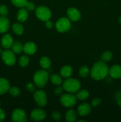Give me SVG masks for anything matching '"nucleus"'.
Listing matches in <instances>:
<instances>
[{"instance_id":"f257e3e1","label":"nucleus","mask_w":121,"mask_h":122,"mask_svg":"<svg viewBox=\"0 0 121 122\" xmlns=\"http://www.w3.org/2000/svg\"><path fill=\"white\" fill-rule=\"evenodd\" d=\"M109 68L105 62L99 61L93 64L90 70V76L96 81H100L105 78L109 74Z\"/></svg>"},{"instance_id":"f03ea898","label":"nucleus","mask_w":121,"mask_h":122,"mask_svg":"<svg viewBox=\"0 0 121 122\" xmlns=\"http://www.w3.org/2000/svg\"><path fill=\"white\" fill-rule=\"evenodd\" d=\"M49 73L45 69L38 70L34 73L33 76L34 83L37 87L39 88H43L48 82Z\"/></svg>"},{"instance_id":"7ed1b4c3","label":"nucleus","mask_w":121,"mask_h":122,"mask_svg":"<svg viewBox=\"0 0 121 122\" xmlns=\"http://www.w3.org/2000/svg\"><path fill=\"white\" fill-rule=\"evenodd\" d=\"M62 87L64 90L68 92L74 94L77 92L81 88V83L76 79L69 77L63 82Z\"/></svg>"},{"instance_id":"20e7f679","label":"nucleus","mask_w":121,"mask_h":122,"mask_svg":"<svg viewBox=\"0 0 121 122\" xmlns=\"http://www.w3.org/2000/svg\"><path fill=\"white\" fill-rule=\"evenodd\" d=\"M35 14L38 19L45 22L50 20L52 16V13L49 8L43 5L39 6L36 8Z\"/></svg>"},{"instance_id":"39448f33","label":"nucleus","mask_w":121,"mask_h":122,"mask_svg":"<svg viewBox=\"0 0 121 122\" xmlns=\"http://www.w3.org/2000/svg\"><path fill=\"white\" fill-rule=\"evenodd\" d=\"M77 98L76 96L73 95L71 93H67V94H63L60 96V104L64 107L67 108H71L74 107L77 103Z\"/></svg>"},{"instance_id":"423d86ee","label":"nucleus","mask_w":121,"mask_h":122,"mask_svg":"<svg viewBox=\"0 0 121 122\" xmlns=\"http://www.w3.org/2000/svg\"><path fill=\"white\" fill-rule=\"evenodd\" d=\"M71 23L68 18L61 17L58 19L55 24V29L59 33H65L71 29Z\"/></svg>"},{"instance_id":"0eeeda50","label":"nucleus","mask_w":121,"mask_h":122,"mask_svg":"<svg viewBox=\"0 0 121 122\" xmlns=\"http://www.w3.org/2000/svg\"><path fill=\"white\" fill-rule=\"evenodd\" d=\"M1 58L4 63L8 66L14 65L16 61L15 53L13 51L9 50H6L2 51L1 54Z\"/></svg>"},{"instance_id":"6e6552de","label":"nucleus","mask_w":121,"mask_h":122,"mask_svg":"<svg viewBox=\"0 0 121 122\" xmlns=\"http://www.w3.org/2000/svg\"><path fill=\"white\" fill-rule=\"evenodd\" d=\"M34 101L40 107H45L47 104V96L44 91L39 89L34 92L33 94Z\"/></svg>"},{"instance_id":"1a4fd4ad","label":"nucleus","mask_w":121,"mask_h":122,"mask_svg":"<svg viewBox=\"0 0 121 122\" xmlns=\"http://www.w3.org/2000/svg\"><path fill=\"white\" fill-rule=\"evenodd\" d=\"M11 120L13 122H25L27 121V115L21 108H15L11 114Z\"/></svg>"},{"instance_id":"9d476101","label":"nucleus","mask_w":121,"mask_h":122,"mask_svg":"<svg viewBox=\"0 0 121 122\" xmlns=\"http://www.w3.org/2000/svg\"><path fill=\"white\" fill-rule=\"evenodd\" d=\"M46 116V113L42 108H36L32 110L30 113V118L33 121H42L45 119Z\"/></svg>"},{"instance_id":"9b49d317","label":"nucleus","mask_w":121,"mask_h":122,"mask_svg":"<svg viewBox=\"0 0 121 122\" xmlns=\"http://www.w3.org/2000/svg\"><path fill=\"white\" fill-rule=\"evenodd\" d=\"M68 18L70 20V21H77L81 19V13L79 10L74 7H71L68 9L67 12Z\"/></svg>"},{"instance_id":"f8f14e48","label":"nucleus","mask_w":121,"mask_h":122,"mask_svg":"<svg viewBox=\"0 0 121 122\" xmlns=\"http://www.w3.org/2000/svg\"><path fill=\"white\" fill-rule=\"evenodd\" d=\"M91 111V106L88 103L84 102L79 105L77 108V113L80 116H85L90 113Z\"/></svg>"},{"instance_id":"ddd939ff","label":"nucleus","mask_w":121,"mask_h":122,"mask_svg":"<svg viewBox=\"0 0 121 122\" xmlns=\"http://www.w3.org/2000/svg\"><path fill=\"white\" fill-rule=\"evenodd\" d=\"M109 74L113 79H117L121 78V66L118 64L112 66L109 69Z\"/></svg>"},{"instance_id":"4468645a","label":"nucleus","mask_w":121,"mask_h":122,"mask_svg":"<svg viewBox=\"0 0 121 122\" xmlns=\"http://www.w3.org/2000/svg\"><path fill=\"white\" fill-rule=\"evenodd\" d=\"M13 43V38L12 36L9 33L4 35L1 38V44L2 47L5 49H9L12 47Z\"/></svg>"},{"instance_id":"2eb2a0df","label":"nucleus","mask_w":121,"mask_h":122,"mask_svg":"<svg viewBox=\"0 0 121 122\" xmlns=\"http://www.w3.org/2000/svg\"><path fill=\"white\" fill-rule=\"evenodd\" d=\"M37 51V46L34 42H28L23 45V51L27 55H33Z\"/></svg>"},{"instance_id":"dca6fc26","label":"nucleus","mask_w":121,"mask_h":122,"mask_svg":"<svg viewBox=\"0 0 121 122\" xmlns=\"http://www.w3.org/2000/svg\"><path fill=\"white\" fill-rule=\"evenodd\" d=\"M10 84L7 79L3 77H0V95H4L9 91Z\"/></svg>"},{"instance_id":"f3484780","label":"nucleus","mask_w":121,"mask_h":122,"mask_svg":"<svg viewBox=\"0 0 121 122\" xmlns=\"http://www.w3.org/2000/svg\"><path fill=\"white\" fill-rule=\"evenodd\" d=\"M28 17V10L26 8H21L17 12V19L18 21L23 23L26 21Z\"/></svg>"},{"instance_id":"a211bd4d","label":"nucleus","mask_w":121,"mask_h":122,"mask_svg":"<svg viewBox=\"0 0 121 122\" xmlns=\"http://www.w3.org/2000/svg\"><path fill=\"white\" fill-rule=\"evenodd\" d=\"M9 27V20L5 17L0 16V33H5L8 30Z\"/></svg>"},{"instance_id":"6ab92c4d","label":"nucleus","mask_w":121,"mask_h":122,"mask_svg":"<svg viewBox=\"0 0 121 122\" xmlns=\"http://www.w3.org/2000/svg\"><path fill=\"white\" fill-rule=\"evenodd\" d=\"M73 73L72 68L70 66L66 65L63 66L60 70V76L65 79L69 78L71 77Z\"/></svg>"},{"instance_id":"aec40b11","label":"nucleus","mask_w":121,"mask_h":122,"mask_svg":"<svg viewBox=\"0 0 121 122\" xmlns=\"http://www.w3.org/2000/svg\"><path fill=\"white\" fill-rule=\"evenodd\" d=\"M65 120L68 122H74L77 120V113L73 109H70L65 114Z\"/></svg>"},{"instance_id":"412c9836","label":"nucleus","mask_w":121,"mask_h":122,"mask_svg":"<svg viewBox=\"0 0 121 122\" xmlns=\"http://www.w3.org/2000/svg\"><path fill=\"white\" fill-rule=\"evenodd\" d=\"M39 64H40V67H41L43 69L46 70V69H49L50 67H51V60L47 57H43L40 59Z\"/></svg>"},{"instance_id":"4be33fe9","label":"nucleus","mask_w":121,"mask_h":122,"mask_svg":"<svg viewBox=\"0 0 121 122\" xmlns=\"http://www.w3.org/2000/svg\"><path fill=\"white\" fill-rule=\"evenodd\" d=\"M89 97V92L85 89H81L79 90L77 92L76 94V97L78 100L81 101H84L87 100Z\"/></svg>"},{"instance_id":"5701e85b","label":"nucleus","mask_w":121,"mask_h":122,"mask_svg":"<svg viewBox=\"0 0 121 122\" xmlns=\"http://www.w3.org/2000/svg\"><path fill=\"white\" fill-rule=\"evenodd\" d=\"M50 80H51V82L53 85H55L59 86L62 83V76H59V75H57V74H52L50 76Z\"/></svg>"},{"instance_id":"b1692460","label":"nucleus","mask_w":121,"mask_h":122,"mask_svg":"<svg viewBox=\"0 0 121 122\" xmlns=\"http://www.w3.org/2000/svg\"><path fill=\"white\" fill-rule=\"evenodd\" d=\"M12 51L15 54H20L23 51V45L20 42H15L12 45Z\"/></svg>"},{"instance_id":"393cba45","label":"nucleus","mask_w":121,"mask_h":122,"mask_svg":"<svg viewBox=\"0 0 121 122\" xmlns=\"http://www.w3.org/2000/svg\"><path fill=\"white\" fill-rule=\"evenodd\" d=\"M12 29L15 34L17 35H21L24 32V27L21 24L18 23H14L12 26Z\"/></svg>"},{"instance_id":"a878e982","label":"nucleus","mask_w":121,"mask_h":122,"mask_svg":"<svg viewBox=\"0 0 121 122\" xmlns=\"http://www.w3.org/2000/svg\"><path fill=\"white\" fill-rule=\"evenodd\" d=\"M90 70L87 66H83L81 67L78 71L79 75L82 77H86L90 74Z\"/></svg>"},{"instance_id":"bb28decb","label":"nucleus","mask_w":121,"mask_h":122,"mask_svg":"<svg viewBox=\"0 0 121 122\" xmlns=\"http://www.w3.org/2000/svg\"><path fill=\"white\" fill-rule=\"evenodd\" d=\"M113 57V54L110 51H106L102 54L101 56V59L102 61L104 62H108L110 61Z\"/></svg>"},{"instance_id":"cd10ccee","label":"nucleus","mask_w":121,"mask_h":122,"mask_svg":"<svg viewBox=\"0 0 121 122\" xmlns=\"http://www.w3.org/2000/svg\"><path fill=\"white\" fill-rule=\"evenodd\" d=\"M29 63V58L28 56L23 55L19 59V64L21 67H26Z\"/></svg>"},{"instance_id":"c85d7f7f","label":"nucleus","mask_w":121,"mask_h":122,"mask_svg":"<svg viewBox=\"0 0 121 122\" xmlns=\"http://www.w3.org/2000/svg\"><path fill=\"white\" fill-rule=\"evenodd\" d=\"M12 4L19 8H23L25 7L27 0H11Z\"/></svg>"},{"instance_id":"c756f323","label":"nucleus","mask_w":121,"mask_h":122,"mask_svg":"<svg viewBox=\"0 0 121 122\" xmlns=\"http://www.w3.org/2000/svg\"><path fill=\"white\" fill-rule=\"evenodd\" d=\"M9 92L11 95L13 97H18L20 94V90L19 88L17 87H11L9 88Z\"/></svg>"},{"instance_id":"7c9ffc66","label":"nucleus","mask_w":121,"mask_h":122,"mask_svg":"<svg viewBox=\"0 0 121 122\" xmlns=\"http://www.w3.org/2000/svg\"><path fill=\"white\" fill-rule=\"evenodd\" d=\"M24 7H26V9L28 11H32L36 10L35 4L33 2H28V1H27Z\"/></svg>"},{"instance_id":"2f4dec72","label":"nucleus","mask_w":121,"mask_h":122,"mask_svg":"<svg viewBox=\"0 0 121 122\" xmlns=\"http://www.w3.org/2000/svg\"><path fill=\"white\" fill-rule=\"evenodd\" d=\"M8 14V9L6 6L2 5L0 6V15L1 16L5 17Z\"/></svg>"},{"instance_id":"473e14b6","label":"nucleus","mask_w":121,"mask_h":122,"mask_svg":"<svg viewBox=\"0 0 121 122\" xmlns=\"http://www.w3.org/2000/svg\"><path fill=\"white\" fill-rule=\"evenodd\" d=\"M51 117L53 120H56V121H59L60 119H61V115L60 113L58 112H53L51 114Z\"/></svg>"},{"instance_id":"72a5a7b5","label":"nucleus","mask_w":121,"mask_h":122,"mask_svg":"<svg viewBox=\"0 0 121 122\" xmlns=\"http://www.w3.org/2000/svg\"><path fill=\"white\" fill-rule=\"evenodd\" d=\"M26 88L27 91L31 92L34 91V90H35V85L33 83H31V82H28V83H26Z\"/></svg>"},{"instance_id":"f704fd0d","label":"nucleus","mask_w":121,"mask_h":122,"mask_svg":"<svg viewBox=\"0 0 121 122\" xmlns=\"http://www.w3.org/2000/svg\"><path fill=\"white\" fill-rule=\"evenodd\" d=\"M101 100L100 98H96L93 99V100H92V101H91V106H93V107H97V106H98V105L100 104L101 103Z\"/></svg>"},{"instance_id":"c9c22d12","label":"nucleus","mask_w":121,"mask_h":122,"mask_svg":"<svg viewBox=\"0 0 121 122\" xmlns=\"http://www.w3.org/2000/svg\"><path fill=\"white\" fill-rule=\"evenodd\" d=\"M64 90V89L62 86H58L55 89L54 92L56 95H60L61 94H62Z\"/></svg>"},{"instance_id":"e433bc0d","label":"nucleus","mask_w":121,"mask_h":122,"mask_svg":"<svg viewBox=\"0 0 121 122\" xmlns=\"http://www.w3.org/2000/svg\"><path fill=\"white\" fill-rule=\"evenodd\" d=\"M5 118V112L4 110L0 108V122H2Z\"/></svg>"},{"instance_id":"4c0bfd02","label":"nucleus","mask_w":121,"mask_h":122,"mask_svg":"<svg viewBox=\"0 0 121 122\" xmlns=\"http://www.w3.org/2000/svg\"><path fill=\"white\" fill-rule=\"evenodd\" d=\"M45 26H46V28L52 29V27H53V24L52 21H51L50 20H47V21H45Z\"/></svg>"},{"instance_id":"58836bf2","label":"nucleus","mask_w":121,"mask_h":122,"mask_svg":"<svg viewBox=\"0 0 121 122\" xmlns=\"http://www.w3.org/2000/svg\"><path fill=\"white\" fill-rule=\"evenodd\" d=\"M116 98H117V100L121 98V92H118L116 94Z\"/></svg>"},{"instance_id":"ea45409f","label":"nucleus","mask_w":121,"mask_h":122,"mask_svg":"<svg viewBox=\"0 0 121 122\" xmlns=\"http://www.w3.org/2000/svg\"><path fill=\"white\" fill-rule=\"evenodd\" d=\"M117 104L120 107H121V99H117Z\"/></svg>"},{"instance_id":"a19ab883","label":"nucleus","mask_w":121,"mask_h":122,"mask_svg":"<svg viewBox=\"0 0 121 122\" xmlns=\"http://www.w3.org/2000/svg\"><path fill=\"white\" fill-rule=\"evenodd\" d=\"M119 23L121 25V16L119 17Z\"/></svg>"},{"instance_id":"79ce46f5","label":"nucleus","mask_w":121,"mask_h":122,"mask_svg":"<svg viewBox=\"0 0 121 122\" xmlns=\"http://www.w3.org/2000/svg\"><path fill=\"white\" fill-rule=\"evenodd\" d=\"M85 122V120H78V122Z\"/></svg>"},{"instance_id":"37998d69","label":"nucleus","mask_w":121,"mask_h":122,"mask_svg":"<svg viewBox=\"0 0 121 122\" xmlns=\"http://www.w3.org/2000/svg\"><path fill=\"white\" fill-rule=\"evenodd\" d=\"M2 50H1V48H0V54H2Z\"/></svg>"}]
</instances>
